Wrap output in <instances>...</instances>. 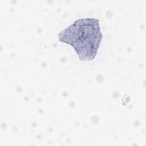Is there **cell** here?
Here are the masks:
<instances>
[{"mask_svg":"<svg viewBox=\"0 0 146 146\" xmlns=\"http://www.w3.org/2000/svg\"><path fill=\"white\" fill-rule=\"evenodd\" d=\"M102 38L99 19L90 18L75 21L58 34L59 40L71 45L82 61L95 59Z\"/></svg>","mask_w":146,"mask_h":146,"instance_id":"1","label":"cell"}]
</instances>
